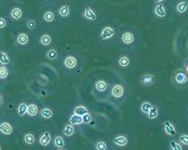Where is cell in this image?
Returning <instances> with one entry per match:
<instances>
[{
	"label": "cell",
	"instance_id": "6da1fadb",
	"mask_svg": "<svg viewBox=\"0 0 188 150\" xmlns=\"http://www.w3.org/2000/svg\"><path fill=\"white\" fill-rule=\"evenodd\" d=\"M81 16L83 20L88 21V22H97L99 18V12L96 5L93 3H88L84 5L81 10Z\"/></svg>",
	"mask_w": 188,
	"mask_h": 150
},
{
	"label": "cell",
	"instance_id": "7a4b0ae2",
	"mask_svg": "<svg viewBox=\"0 0 188 150\" xmlns=\"http://www.w3.org/2000/svg\"><path fill=\"white\" fill-rule=\"evenodd\" d=\"M116 34H117V29L112 25H106L104 27H102L99 37L103 41H108V40L114 39Z\"/></svg>",
	"mask_w": 188,
	"mask_h": 150
},
{
	"label": "cell",
	"instance_id": "3957f363",
	"mask_svg": "<svg viewBox=\"0 0 188 150\" xmlns=\"http://www.w3.org/2000/svg\"><path fill=\"white\" fill-rule=\"evenodd\" d=\"M63 66L66 68V70H75L79 66V59L75 55L68 54L65 56L64 61H63Z\"/></svg>",
	"mask_w": 188,
	"mask_h": 150
},
{
	"label": "cell",
	"instance_id": "277c9868",
	"mask_svg": "<svg viewBox=\"0 0 188 150\" xmlns=\"http://www.w3.org/2000/svg\"><path fill=\"white\" fill-rule=\"evenodd\" d=\"M119 39H120V42H121L122 45L129 47V45H132L134 43V41H135V36H134V34L131 30H124V32L120 35Z\"/></svg>",
	"mask_w": 188,
	"mask_h": 150
},
{
	"label": "cell",
	"instance_id": "5b68a950",
	"mask_svg": "<svg viewBox=\"0 0 188 150\" xmlns=\"http://www.w3.org/2000/svg\"><path fill=\"white\" fill-rule=\"evenodd\" d=\"M110 95L116 99L121 98L124 95V86L122 84L116 83L110 88Z\"/></svg>",
	"mask_w": 188,
	"mask_h": 150
},
{
	"label": "cell",
	"instance_id": "8992f818",
	"mask_svg": "<svg viewBox=\"0 0 188 150\" xmlns=\"http://www.w3.org/2000/svg\"><path fill=\"white\" fill-rule=\"evenodd\" d=\"M173 80L176 84H180V85H183L186 84L188 82V75L187 72H183V70H177V72L174 74Z\"/></svg>",
	"mask_w": 188,
	"mask_h": 150
},
{
	"label": "cell",
	"instance_id": "52a82bcc",
	"mask_svg": "<svg viewBox=\"0 0 188 150\" xmlns=\"http://www.w3.org/2000/svg\"><path fill=\"white\" fill-rule=\"evenodd\" d=\"M57 14L59 17L62 18H69L70 15H72V9L68 5H62L61 7L57 9Z\"/></svg>",
	"mask_w": 188,
	"mask_h": 150
},
{
	"label": "cell",
	"instance_id": "ba28073f",
	"mask_svg": "<svg viewBox=\"0 0 188 150\" xmlns=\"http://www.w3.org/2000/svg\"><path fill=\"white\" fill-rule=\"evenodd\" d=\"M112 143H114L115 146L117 147H126L128 144H129V138L126 137V135H117L114 137L112 139Z\"/></svg>",
	"mask_w": 188,
	"mask_h": 150
},
{
	"label": "cell",
	"instance_id": "9c48e42d",
	"mask_svg": "<svg viewBox=\"0 0 188 150\" xmlns=\"http://www.w3.org/2000/svg\"><path fill=\"white\" fill-rule=\"evenodd\" d=\"M163 132L169 136H175L176 135V128L171 121H166L163 123Z\"/></svg>",
	"mask_w": 188,
	"mask_h": 150
},
{
	"label": "cell",
	"instance_id": "30bf717a",
	"mask_svg": "<svg viewBox=\"0 0 188 150\" xmlns=\"http://www.w3.org/2000/svg\"><path fill=\"white\" fill-rule=\"evenodd\" d=\"M117 65L118 67L122 69H126L131 65V59L128 55H121V56H119L118 59H117Z\"/></svg>",
	"mask_w": 188,
	"mask_h": 150
},
{
	"label": "cell",
	"instance_id": "8fae6325",
	"mask_svg": "<svg viewBox=\"0 0 188 150\" xmlns=\"http://www.w3.org/2000/svg\"><path fill=\"white\" fill-rule=\"evenodd\" d=\"M94 89H95L96 92H99V93L105 92L108 89V82H107L105 79H99V80H97V81L94 83Z\"/></svg>",
	"mask_w": 188,
	"mask_h": 150
},
{
	"label": "cell",
	"instance_id": "7c38bea8",
	"mask_svg": "<svg viewBox=\"0 0 188 150\" xmlns=\"http://www.w3.org/2000/svg\"><path fill=\"white\" fill-rule=\"evenodd\" d=\"M141 84L143 85H151V84L155 83L156 81V77L153 76V74H146V75H143L141 77Z\"/></svg>",
	"mask_w": 188,
	"mask_h": 150
},
{
	"label": "cell",
	"instance_id": "4fadbf2b",
	"mask_svg": "<svg viewBox=\"0 0 188 150\" xmlns=\"http://www.w3.org/2000/svg\"><path fill=\"white\" fill-rule=\"evenodd\" d=\"M153 13H155L156 16L160 17V18L166 17V7H164L163 5H161V3H158V5L155 7V9H153Z\"/></svg>",
	"mask_w": 188,
	"mask_h": 150
},
{
	"label": "cell",
	"instance_id": "5bb4252c",
	"mask_svg": "<svg viewBox=\"0 0 188 150\" xmlns=\"http://www.w3.org/2000/svg\"><path fill=\"white\" fill-rule=\"evenodd\" d=\"M51 133L50 132H45V133H42V135L40 136L39 138V143L42 147H47L50 143H51Z\"/></svg>",
	"mask_w": 188,
	"mask_h": 150
},
{
	"label": "cell",
	"instance_id": "9a60e30c",
	"mask_svg": "<svg viewBox=\"0 0 188 150\" xmlns=\"http://www.w3.org/2000/svg\"><path fill=\"white\" fill-rule=\"evenodd\" d=\"M13 132V128L10 123L3 122L0 124V133H2L3 135H10Z\"/></svg>",
	"mask_w": 188,
	"mask_h": 150
},
{
	"label": "cell",
	"instance_id": "2e32d148",
	"mask_svg": "<svg viewBox=\"0 0 188 150\" xmlns=\"http://www.w3.org/2000/svg\"><path fill=\"white\" fill-rule=\"evenodd\" d=\"M39 42H40V45H43V47H49V45H51V43H52V37H51V35H49V34L41 35L39 38Z\"/></svg>",
	"mask_w": 188,
	"mask_h": 150
},
{
	"label": "cell",
	"instance_id": "e0dca14e",
	"mask_svg": "<svg viewBox=\"0 0 188 150\" xmlns=\"http://www.w3.org/2000/svg\"><path fill=\"white\" fill-rule=\"evenodd\" d=\"M53 145H54V147L57 148V149H63V148H65L66 143H65L64 137L61 135L55 136V138L53 139Z\"/></svg>",
	"mask_w": 188,
	"mask_h": 150
},
{
	"label": "cell",
	"instance_id": "ac0fdd59",
	"mask_svg": "<svg viewBox=\"0 0 188 150\" xmlns=\"http://www.w3.org/2000/svg\"><path fill=\"white\" fill-rule=\"evenodd\" d=\"M10 15H11V17H12L13 20H15V21L21 20L22 16H23L22 9H21V8H18V7L13 8L12 10H11V12H10Z\"/></svg>",
	"mask_w": 188,
	"mask_h": 150
},
{
	"label": "cell",
	"instance_id": "d6986e66",
	"mask_svg": "<svg viewBox=\"0 0 188 150\" xmlns=\"http://www.w3.org/2000/svg\"><path fill=\"white\" fill-rule=\"evenodd\" d=\"M63 134L67 137H72V135L75 134V125H72V123L69 124H66L63 128Z\"/></svg>",
	"mask_w": 188,
	"mask_h": 150
},
{
	"label": "cell",
	"instance_id": "ffe728a7",
	"mask_svg": "<svg viewBox=\"0 0 188 150\" xmlns=\"http://www.w3.org/2000/svg\"><path fill=\"white\" fill-rule=\"evenodd\" d=\"M42 17H43V21L47 23H52L55 21V14H54V12L51 10L45 11V12L43 13V16Z\"/></svg>",
	"mask_w": 188,
	"mask_h": 150
},
{
	"label": "cell",
	"instance_id": "44dd1931",
	"mask_svg": "<svg viewBox=\"0 0 188 150\" xmlns=\"http://www.w3.org/2000/svg\"><path fill=\"white\" fill-rule=\"evenodd\" d=\"M16 41H18V45H27L28 43L29 38H28V36L25 34V32H21V34H18V37H16Z\"/></svg>",
	"mask_w": 188,
	"mask_h": 150
},
{
	"label": "cell",
	"instance_id": "7402d4cb",
	"mask_svg": "<svg viewBox=\"0 0 188 150\" xmlns=\"http://www.w3.org/2000/svg\"><path fill=\"white\" fill-rule=\"evenodd\" d=\"M69 123H72V125H80V124H82V116H79V115H76V113H74V115H72L69 118Z\"/></svg>",
	"mask_w": 188,
	"mask_h": 150
},
{
	"label": "cell",
	"instance_id": "603a6c76",
	"mask_svg": "<svg viewBox=\"0 0 188 150\" xmlns=\"http://www.w3.org/2000/svg\"><path fill=\"white\" fill-rule=\"evenodd\" d=\"M158 116H159V110L156 106H153L150 108V110L147 112V118L149 120H155V119L158 118Z\"/></svg>",
	"mask_w": 188,
	"mask_h": 150
},
{
	"label": "cell",
	"instance_id": "cb8c5ba5",
	"mask_svg": "<svg viewBox=\"0 0 188 150\" xmlns=\"http://www.w3.org/2000/svg\"><path fill=\"white\" fill-rule=\"evenodd\" d=\"M187 9H188L187 1H180V2H177V5H176V11H177L178 13H181V14L185 13L186 11H187Z\"/></svg>",
	"mask_w": 188,
	"mask_h": 150
},
{
	"label": "cell",
	"instance_id": "d4e9b609",
	"mask_svg": "<svg viewBox=\"0 0 188 150\" xmlns=\"http://www.w3.org/2000/svg\"><path fill=\"white\" fill-rule=\"evenodd\" d=\"M87 112H89V110H88V108L86 107V106H77V107H75L74 109V113H76V115H79V116H83V115H86Z\"/></svg>",
	"mask_w": 188,
	"mask_h": 150
},
{
	"label": "cell",
	"instance_id": "484cf974",
	"mask_svg": "<svg viewBox=\"0 0 188 150\" xmlns=\"http://www.w3.org/2000/svg\"><path fill=\"white\" fill-rule=\"evenodd\" d=\"M47 58L50 59V61H54L59 57V52L56 51L55 49H50L49 51L47 52Z\"/></svg>",
	"mask_w": 188,
	"mask_h": 150
},
{
	"label": "cell",
	"instance_id": "4316f807",
	"mask_svg": "<svg viewBox=\"0 0 188 150\" xmlns=\"http://www.w3.org/2000/svg\"><path fill=\"white\" fill-rule=\"evenodd\" d=\"M38 111H39V109H38L37 105H35V104L28 105V107H27V115L34 117V116H36V115H37Z\"/></svg>",
	"mask_w": 188,
	"mask_h": 150
},
{
	"label": "cell",
	"instance_id": "83f0119b",
	"mask_svg": "<svg viewBox=\"0 0 188 150\" xmlns=\"http://www.w3.org/2000/svg\"><path fill=\"white\" fill-rule=\"evenodd\" d=\"M40 115H41V118L43 119H51L53 117V112L50 108H43L40 111Z\"/></svg>",
	"mask_w": 188,
	"mask_h": 150
},
{
	"label": "cell",
	"instance_id": "f1b7e54d",
	"mask_svg": "<svg viewBox=\"0 0 188 150\" xmlns=\"http://www.w3.org/2000/svg\"><path fill=\"white\" fill-rule=\"evenodd\" d=\"M0 64L5 65V66L10 64V57L5 52H0Z\"/></svg>",
	"mask_w": 188,
	"mask_h": 150
},
{
	"label": "cell",
	"instance_id": "f546056e",
	"mask_svg": "<svg viewBox=\"0 0 188 150\" xmlns=\"http://www.w3.org/2000/svg\"><path fill=\"white\" fill-rule=\"evenodd\" d=\"M153 107V105H151V103H149V102H143L141 105V111L143 113H145V115H147V112H148L149 110H150V108Z\"/></svg>",
	"mask_w": 188,
	"mask_h": 150
},
{
	"label": "cell",
	"instance_id": "4dcf8cb0",
	"mask_svg": "<svg viewBox=\"0 0 188 150\" xmlns=\"http://www.w3.org/2000/svg\"><path fill=\"white\" fill-rule=\"evenodd\" d=\"M27 107L28 105H26V103H21L18 107V116H24L25 113H27Z\"/></svg>",
	"mask_w": 188,
	"mask_h": 150
},
{
	"label": "cell",
	"instance_id": "1f68e13d",
	"mask_svg": "<svg viewBox=\"0 0 188 150\" xmlns=\"http://www.w3.org/2000/svg\"><path fill=\"white\" fill-rule=\"evenodd\" d=\"M94 148H95L96 150H107L108 146H107L106 142H104V140H99V142L95 143Z\"/></svg>",
	"mask_w": 188,
	"mask_h": 150
},
{
	"label": "cell",
	"instance_id": "d6a6232c",
	"mask_svg": "<svg viewBox=\"0 0 188 150\" xmlns=\"http://www.w3.org/2000/svg\"><path fill=\"white\" fill-rule=\"evenodd\" d=\"M169 148L171 150H182L183 147H182V144L178 143V142H174V140H171L169 143Z\"/></svg>",
	"mask_w": 188,
	"mask_h": 150
},
{
	"label": "cell",
	"instance_id": "836d02e7",
	"mask_svg": "<svg viewBox=\"0 0 188 150\" xmlns=\"http://www.w3.org/2000/svg\"><path fill=\"white\" fill-rule=\"evenodd\" d=\"M24 142H25V144H27V145H32V144L35 143V136L30 133L26 134V135L24 136Z\"/></svg>",
	"mask_w": 188,
	"mask_h": 150
},
{
	"label": "cell",
	"instance_id": "e575fe53",
	"mask_svg": "<svg viewBox=\"0 0 188 150\" xmlns=\"http://www.w3.org/2000/svg\"><path fill=\"white\" fill-rule=\"evenodd\" d=\"M8 76H9V69L5 65L0 66V79H5Z\"/></svg>",
	"mask_w": 188,
	"mask_h": 150
},
{
	"label": "cell",
	"instance_id": "d590c367",
	"mask_svg": "<svg viewBox=\"0 0 188 150\" xmlns=\"http://www.w3.org/2000/svg\"><path fill=\"white\" fill-rule=\"evenodd\" d=\"M178 142L183 146H188V134H183L178 137Z\"/></svg>",
	"mask_w": 188,
	"mask_h": 150
},
{
	"label": "cell",
	"instance_id": "8d00e7d4",
	"mask_svg": "<svg viewBox=\"0 0 188 150\" xmlns=\"http://www.w3.org/2000/svg\"><path fill=\"white\" fill-rule=\"evenodd\" d=\"M91 121H92V115L90 112H87L86 115L82 116V122H83L84 124H89Z\"/></svg>",
	"mask_w": 188,
	"mask_h": 150
},
{
	"label": "cell",
	"instance_id": "74e56055",
	"mask_svg": "<svg viewBox=\"0 0 188 150\" xmlns=\"http://www.w3.org/2000/svg\"><path fill=\"white\" fill-rule=\"evenodd\" d=\"M36 27V22L34 20H30L27 22V28L28 29H34Z\"/></svg>",
	"mask_w": 188,
	"mask_h": 150
},
{
	"label": "cell",
	"instance_id": "f35d334b",
	"mask_svg": "<svg viewBox=\"0 0 188 150\" xmlns=\"http://www.w3.org/2000/svg\"><path fill=\"white\" fill-rule=\"evenodd\" d=\"M7 26V20L5 17H0V28H5Z\"/></svg>",
	"mask_w": 188,
	"mask_h": 150
},
{
	"label": "cell",
	"instance_id": "ab89813d",
	"mask_svg": "<svg viewBox=\"0 0 188 150\" xmlns=\"http://www.w3.org/2000/svg\"><path fill=\"white\" fill-rule=\"evenodd\" d=\"M185 69H186V72H187V75H188V58L186 59V62H185Z\"/></svg>",
	"mask_w": 188,
	"mask_h": 150
},
{
	"label": "cell",
	"instance_id": "60d3db41",
	"mask_svg": "<svg viewBox=\"0 0 188 150\" xmlns=\"http://www.w3.org/2000/svg\"><path fill=\"white\" fill-rule=\"evenodd\" d=\"M163 0H153V2H156V3H159V2H162Z\"/></svg>",
	"mask_w": 188,
	"mask_h": 150
},
{
	"label": "cell",
	"instance_id": "b9f144b4",
	"mask_svg": "<svg viewBox=\"0 0 188 150\" xmlns=\"http://www.w3.org/2000/svg\"><path fill=\"white\" fill-rule=\"evenodd\" d=\"M1 103H2V96L0 95V104H1Z\"/></svg>",
	"mask_w": 188,
	"mask_h": 150
},
{
	"label": "cell",
	"instance_id": "7bdbcfd3",
	"mask_svg": "<svg viewBox=\"0 0 188 150\" xmlns=\"http://www.w3.org/2000/svg\"><path fill=\"white\" fill-rule=\"evenodd\" d=\"M0 149H1V147H0Z\"/></svg>",
	"mask_w": 188,
	"mask_h": 150
}]
</instances>
